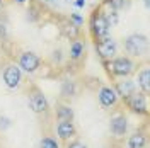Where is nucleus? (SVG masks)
<instances>
[{"label": "nucleus", "mask_w": 150, "mask_h": 148, "mask_svg": "<svg viewBox=\"0 0 150 148\" xmlns=\"http://www.w3.org/2000/svg\"><path fill=\"white\" fill-rule=\"evenodd\" d=\"M126 107L135 114H140V116H147L149 114V106H147V95L142 92H133L130 97L125 99Z\"/></svg>", "instance_id": "nucleus-6"}, {"label": "nucleus", "mask_w": 150, "mask_h": 148, "mask_svg": "<svg viewBox=\"0 0 150 148\" xmlns=\"http://www.w3.org/2000/svg\"><path fill=\"white\" fill-rule=\"evenodd\" d=\"M97 99H99V104L103 106L104 109L116 107L118 106V101H120V97H118V94L114 90V87H111V85H103L99 89V92H97Z\"/></svg>", "instance_id": "nucleus-8"}, {"label": "nucleus", "mask_w": 150, "mask_h": 148, "mask_svg": "<svg viewBox=\"0 0 150 148\" xmlns=\"http://www.w3.org/2000/svg\"><path fill=\"white\" fill-rule=\"evenodd\" d=\"M56 135L62 141H70L77 136V126L74 121H58L56 124Z\"/></svg>", "instance_id": "nucleus-11"}, {"label": "nucleus", "mask_w": 150, "mask_h": 148, "mask_svg": "<svg viewBox=\"0 0 150 148\" xmlns=\"http://www.w3.org/2000/svg\"><path fill=\"white\" fill-rule=\"evenodd\" d=\"M106 4L111 7L112 10H118L125 7V0H106Z\"/></svg>", "instance_id": "nucleus-19"}, {"label": "nucleus", "mask_w": 150, "mask_h": 148, "mask_svg": "<svg viewBox=\"0 0 150 148\" xmlns=\"http://www.w3.org/2000/svg\"><path fill=\"white\" fill-rule=\"evenodd\" d=\"M67 148H89V147L82 141H79V140H70V141H67Z\"/></svg>", "instance_id": "nucleus-20"}, {"label": "nucleus", "mask_w": 150, "mask_h": 148, "mask_svg": "<svg viewBox=\"0 0 150 148\" xmlns=\"http://www.w3.org/2000/svg\"><path fill=\"white\" fill-rule=\"evenodd\" d=\"M10 2H16V4H24L26 0H10Z\"/></svg>", "instance_id": "nucleus-22"}, {"label": "nucleus", "mask_w": 150, "mask_h": 148, "mask_svg": "<svg viewBox=\"0 0 150 148\" xmlns=\"http://www.w3.org/2000/svg\"><path fill=\"white\" fill-rule=\"evenodd\" d=\"M109 131L114 138H123L128 131V119L125 114H114L109 119Z\"/></svg>", "instance_id": "nucleus-10"}, {"label": "nucleus", "mask_w": 150, "mask_h": 148, "mask_svg": "<svg viewBox=\"0 0 150 148\" xmlns=\"http://www.w3.org/2000/svg\"><path fill=\"white\" fill-rule=\"evenodd\" d=\"M72 19H74V22H77V24H80V22H82V19L79 17V16H72Z\"/></svg>", "instance_id": "nucleus-21"}, {"label": "nucleus", "mask_w": 150, "mask_h": 148, "mask_svg": "<svg viewBox=\"0 0 150 148\" xmlns=\"http://www.w3.org/2000/svg\"><path fill=\"white\" fill-rule=\"evenodd\" d=\"M75 94H77L75 82H72V80H65V82H62V90H60L62 101L68 102L70 99H74V97H75Z\"/></svg>", "instance_id": "nucleus-16"}, {"label": "nucleus", "mask_w": 150, "mask_h": 148, "mask_svg": "<svg viewBox=\"0 0 150 148\" xmlns=\"http://www.w3.org/2000/svg\"><path fill=\"white\" fill-rule=\"evenodd\" d=\"M137 89H140L142 94H145V95H149L150 94V70L149 66H143L138 75H137Z\"/></svg>", "instance_id": "nucleus-14"}, {"label": "nucleus", "mask_w": 150, "mask_h": 148, "mask_svg": "<svg viewBox=\"0 0 150 148\" xmlns=\"http://www.w3.org/2000/svg\"><path fill=\"white\" fill-rule=\"evenodd\" d=\"M96 51H97V56L103 60V61H108L116 56L118 53V43L112 39V37L106 36L99 41H96Z\"/></svg>", "instance_id": "nucleus-5"}, {"label": "nucleus", "mask_w": 150, "mask_h": 148, "mask_svg": "<svg viewBox=\"0 0 150 148\" xmlns=\"http://www.w3.org/2000/svg\"><path fill=\"white\" fill-rule=\"evenodd\" d=\"M104 66L106 70L109 72V75L112 77H120V78H128L130 75L135 73L137 70V63L135 60L130 58V56H114L111 60L104 61Z\"/></svg>", "instance_id": "nucleus-1"}, {"label": "nucleus", "mask_w": 150, "mask_h": 148, "mask_svg": "<svg viewBox=\"0 0 150 148\" xmlns=\"http://www.w3.org/2000/svg\"><path fill=\"white\" fill-rule=\"evenodd\" d=\"M2 77H4V83L9 89H17V87H21V82H22V70L17 65L9 63V65L4 68Z\"/></svg>", "instance_id": "nucleus-9"}, {"label": "nucleus", "mask_w": 150, "mask_h": 148, "mask_svg": "<svg viewBox=\"0 0 150 148\" xmlns=\"http://www.w3.org/2000/svg\"><path fill=\"white\" fill-rule=\"evenodd\" d=\"M2 4H4V0H0V7H2Z\"/></svg>", "instance_id": "nucleus-23"}, {"label": "nucleus", "mask_w": 150, "mask_h": 148, "mask_svg": "<svg viewBox=\"0 0 150 148\" xmlns=\"http://www.w3.org/2000/svg\"><path fill=\"white\" fill-rule=\"evenodd\" d=\"M109 29H111V24L106 17V12L103 9L94 10L92 17H91V32L96 41L103 39V37L109 36Z\"/></svg>", "instance_id": "nucleus-4"}, {"label": "nucleus", "mask_w": 150, "mask_h": 148, "mask_svg": "<svg viewBox=\"0 0 150 148\" xmlns=\"http://www.w3.org/2000/svg\"><path fill=\"white\" fill-rule=\"evenodd\" d=\"M17 66L26 73H34L41 66V58L33 51H22L17 58Z\"/></svg>", "instance_id": "nucleus-7"}, {"label": "nucleus", "mask_w": 150, "mask_h": 148, "mask_svg": "<svg viewBox=\"0 0 150 148\" xmlns=\"http://www.w3.org/2000/svg\"><path fill=\"white\" fill-rule=\"evenodd\" d=\"M125 51L130 58H140L149 51V37L145 34H130L125 37Z\"/></svg>", "instance_id": "nucleus-3"}, {"label": "nucleus", "mask_w": 150, "mask_h": 148, "mask_svg": "<svg viewBox=\"0 0 150 148\" xmlns=\"http://www.w3.org/2000/svg\"><path fill=\"white\" fill-rule=\"evenodd\" d=\"M145 147H147V135L143 131L133 133L126 141V148H145Z\"/></svg>", "instance_id": "nucleus-15"}, {"label": "nucleus", "mask_w": 150, "mask_h": 148, "mask_svg": "<svg viewBox=\"0 0 150 148\" xmlns=\"http://www.w3.org/2000/svg\"><path fill=\"white\" fill-rule=\"evenodd\" d=\"M55 116L58 121H74L75 114H74V109L70 107V104L60 101L56 102V107H55Z\"/></svg>", "instance_id": "nucleus-13"}, {"label": "nucleus", "mask_w": 150, "mask_h": 148, "mask_svg": "<svg viewBox=\"0 0 150 148\" xmlns=\"http://www.w3.org/2000/svg\"><path fill=\"white\" fill-rule=\"evenodd\" d=\"M84 49H85V46H84L82 41H79V39L74 41V43L70 44V58H72V60H79V58H82Z\"/></svg>", "instance_id": "nucleus-17"}, {"label": "nucleus", "mask_w": 150, "mask_h": 148, "mask_svg": "<svg viewBox=\"0 0 150 148\" xmlns=\"http://www.w3.org/2000/svg\"><path fill=\"white\" fill-rule=\"evenodd\" d=\"M114 90H116V94H118V97H121L123 101H125V99L130 97L133 92H137V83L126 78V80H123V82H116Z\"/></svg>", "instance_id": "nucleus-12"}, {"label": "nucleus", "mask_w": 150, "mask_h": 148, "mask_svg": "<svg viewBox=\"0 0 150 148\" xmlns=\"http://www.w3.org/2000/svg\"><path fill=\"white\" fill-rule=\"evenodd\" d=\"M28 102H29L31 111L34 112V114H38V116H48V114H50V102H48L46 95H45V92H43L38 85H34V83L29 85Z\"/></svg>", "instance_id": "nucleus-2"}, {"label": "nucleus", "mask_w": 150, "mask_h": 148, "mask_svg": "<svg viewBox=\"0 0 150 148\" xmlns=\"http://www.w3.org/2000/svg\"><path fill=\"white\" fill-rule=\"evenodd\" d=\"M39 148H60L58 141L51 136H43L41 141H39Z\"/></svg>", "instance_id": "nucleus-18"}]
</instances>
